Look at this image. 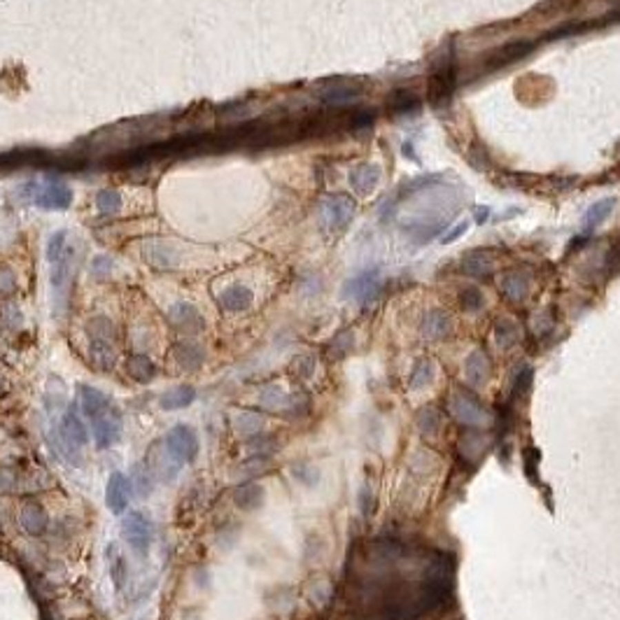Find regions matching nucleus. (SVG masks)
<instances>
[{
	"label": "nucleus",
	"mask_w": 620,
	"mask_h": 620,
	"mask_svg": "<svg viewBox=\"0 0 620 620\" xmlns=\"http://www.w3.org/2000/svg\"><path fill=\"white\" fill-rule=\"evenodd\" d=\"M459 306H462V310L466 312H478L485 308V297L481 290H476V287H466V290H462V294H459Z\"/></svg>",
	"instance_id": "nucleus-32"
},
{
	"label": "nucleus",
	"mask_w": 620,
	"mask_h": 620,
	"mask_svg": "<svg viewBox=\"0 0 620 620\" xmlns=\"http://www.w3.org/2000/svg\"><path fill=\"white\" fill-rule=\"evenodd\" d=\"M359 508L364 515H371V511H373V490L368 488V485L361 488V492H359Z\"/></svg>",
	"instance_id": "nucleus-42"
},
{
	"label": "nucleus",
	"mask_w": 620,
	"mask_h": 620,
	"mask_svg": "<svg viewBox=\"0 0 620 620\" xmlns=\"http://www.w3.org/2000/svg\"><path fill=\"white\" fill-rule=\"evenodd\" d=\"M378 180H380V170H378V166H373V163L357 166V168L350 173V184H352L354 192H359V194L373 192V187L378 184Z\"/></svg>",
	"instance_id": "nucleus-19"
},
{
	"label": "nucleus",
	"mask_w": 620,
	"mask_h": 620,
	"mask_svg": "<svg viewBox=\"0 0 620 620\" xmlns=\"http://www.w3.org/2000/svg\"><path fill=\"white\" fill-rule=\"evenodd\" d=\"M352 348V334H350V331H343L341 336H336L334 339V343H331V354H334L336 359L339 357H343V354L348 352V350Z\"/></svg>",
	"instance_id": "nucleus-39"
},
{
	"label": "nucleus",
	"mask_w": 620,
	"mask_h": 620,
	"mask_svg": "<svg viewBox=\"0 0 620 620\" xmlns=\"http://www.w3.org/2000/svg\"><path fill=\"white\" fill-rule=\"evenodd\" d=\"M17 483V476L10 469H0V492H10Z\"/></svg>",
	"instance_id": "nucleus-45"
},
{
	"label": "nucleus",
	"mask_w": 620,
	"mask_h": 620,
	"mask_svg": "<svg viewBox=\"0 0 620 620\" xmlns=\"http://www.w3.org/2000/svg\"><path fill=\"white\" fill-rule=\"evenodd\" d=\"M455 79H457V66L455 57H448L446 61H441L434 70L432 79H429V98H432L434 106H441L443 101L452 96L455 91Z\"/></svg>",
	"instance_id": "nucleus-6"
},
{
	"label": "nucleus",
	"mask_w": 620,
	"mask_h": 620,
	"mask_svg": "<svg viewBox=\"0 0 620 620\" xmlns=\"http://www.w3.org/2000/svg\"><path fill=\"white\" fill-rule=\"evenodd\" d=\"M464 371H466V378H469L471 385H483L485 380H488V373H490V361L488 357H485L483 350H476V352H471L469 357H466V364H464Z\"/></svg>",
	"instance_id": "nucleus-21"
},
{
	"label": "nucleus",
	"mask_w": 620,
	"mask_h": 620,
	"mask_svg": "<svg viewBox=\"0 0 620 620\" xmlns=\"http://www.w3.org/2000/svg\"><path fill=\"white\" fill-rule=\"evenodd\" d=\"M91 357L101 368H110L114 364V350L110 341H94L91 343Z\"/></svg>",
	"instance_id": "nucleus-31"
},
{
	"label": "nucleus",
	"mask_w": 620,
	"mask_h": 620,
	"mask_svg": "<svg viewBox=\"0 0 620 620\" xmlns=\"http://www.w3.org/2000/svg\"><path fill=\"white\" fill-rule=\"evenodd\" d=\"M261 403L266 408H271V410L287 408V403H290V397H287L280 388L271 385V388H266V390L261 392Z\"/></svg>",
	"instance_id": "nucleus-34"
},
{
	"label": "nucleus",
	"mask_w": 620,
	"mask_h": 620,
	"mask_svg": "<svg viewBox=\"0 0 620 620\" xmlns=\"http://www.w3.org/2000/svg\"><path fill=\"white\" fill-rule=\"evenodd\" d=\"M233 501L243 511H257L263 504V488L257 483H243L233 492Z\"/></svg>",
	"instance_id": "nucleus-17"
},
{
	"label": "nucleus",
	"mask_w": 620,
	"mask_h": 620,
	"mask_svg": "<svg viewBox=\"0 0 620 620\" xmlns=\"http://www.w3.org/2000/svg\"><path fill=\"white\" fill-rule=\"evenodd\" d=\"M613 208H616V199H604V201H599V203H594L586 214L588 229H594L599 222H604V219L611 214Z\"/></svg>",
	"instance_id": "nucleus-30"
},
{
	"label": "nucleus",
	"mask_w": 620,
	"mask_h": 620,
	"mask_svg": "<svg viewBox=\"0 0 620 620\" xmlns=\"http://www.w3.org/2000/svg\"><path fill=\"white\" fill-rule=\"evenodd\" d=\"M133 483L138 485L140 494H150L152 492V469L145 464H138L136 469H133Z\"/></svg>",
	"instance_id": "nucleus-35"
},
{
	"label": "nucleus",
	"mask_w": 620,
	"mask_h": 620,
	"mask_svg": "<svg viewBox=\"0 0 620 620\" xmlns=\"http://www.w3.org/2000/svg\"><path fill=\"white\" fill-rule=\"evenodd\" d=\"M14 292V275L10 271H0V297H8Z\"/></svg>",
	"instance_id": "nucleus-44"
},
{
	"label": "nucleus",
	"mask_w": 620,
	"mask_h": 620,
	"mask_svg": "<svg viewBox=\"0 0 620 620\" xmlns=\"http://www.w3.org/2000/svg\"><path fill=\"white\" fill-rule=\"evenodd\" d=\"M331 594H334V590H331V583L329 581H317L315 586L310 588V601L315 606H324L329 604Z\"/></svg>",
	"instance_id": "nucleus-36"
},
{
	"label": "nucleus",
	"mask_w": 620,
	"mask_h": 620,
	"mask_svg": "<svg viewBox=\"0 0 620 620\" xmlns=\"http://www.w3.org/2000/svg\"><path fill=\"white\" fill-rule=\"evenodd\" d=\"M294 371H297V376L299 378H310L312 376V371H315V359L312 357H301V359H297V364H294Z\"/></svg>",
	"instance_id": "nucleus-41"
},
{
	"label": "nucleus",
	"mask_w": 620,
	"mask_h": 620,
	"mask_svg": "<svg viewBox=\"0 0 620 620\" xmlns=\"http://www.w3.org/2000/svg\"><path fill=\"white\" fill-rule=\"evenodd\" d=\"M464 231H466V224H459L455 231H450V233H448V236H443V243H452V241H455V238L462 236Z\"/></svg>",
	"instance_id": "nucleus-46"
},
{
	"label": "nucleus",
	"mask_w": 620,
	"mask_h": 620,
	"mask_svg": "<svg viewBox=\"0 0 620 620\" xmlns=\"http://www.w3.org/2000/svg\"><path fill=\"white\" fill-rule=\"evenodd\" d=\"M166 450L177 464H189L199 457V437L192 427L177 425L166 437Z\"/></svg>",
	"instance_id": "nucleus-3"
},
{
	"label": "nucleus",
	"mask_w": 620,
	"mask_h": 620,
	"mask_svg": "<svg viewBox=\"0 0 620 620\" xmlns=\"http://www.w3.org/2000/svg\"><path fill=\"white\" fill-rule=\"evenodd\" d=\"M520 339V329L518 324L511 320H499L494 324V341L499 348H511Z\"/></svg>",
	"instance_id": "nucleus-28"
},
{
	"label": "nucleus",
	"mask_w": 620,
	"mask_h": 620,
	"mask_svg": "<svg viewBox=\"0 0 620 620\" xmlns=\"http://www.w3.org/2000/svg\"><path fill=\"white\" fill-rule=\"evenodd\" d=\"M121 534L136 555H147L152 543V520L143 513H128L121 523Z\"/></svg>",
	"instance_id": "nucleus-4"
},
{
	"label": "nucleus",
	"mask_w": 620,
	"mask_h": 620,
	"mask_svg": "<svg viewBox=\"0 0 620 620\" xmlns=\"http://www.w3.org/2000/svg\"><path fill=\"white\" fill-rule=\"evenodd\" d=\"M173 357L184 371H196V368H201V364H203V350H201V346H196V343L184 341L175 346Z\"/></svg>",
	"instance_id": "nucleus-18"
},
{
	"label": "nucleus",
	"mask_w": 620,
	"mask_h": 620,
	"mask_svg": "<svg viewBox=\"0 0 620 620\" xmlns=\"http://www.w3.org/2000/svg\"><path fill=\"white\" fill-rule=\"evenodd\" d=\"M119 206H121V199L117 192H103L98 196V208H101L103 214H114L119 210Z\"/></svg>",
	"instance_id": "nucleus-37"
},
{
	"label": "nucleus",
	"mask_w": 620,
	"mask_h": 620,
	"mask_svg": "<svg viewBox=\"0 0 620 620\" xmlns=\"http://www.w3.org/2000/svg\"><path fill=\"white\" fill-rule=\"evenodd\" d=\"M390 106L394 108V112H410V110H415L420 106V101H417V96L410 94V91L399 89L390 96Z\"/></svg>",
	"instance_id": "nucleus-33"
},
{
	"label": "nucleus",
	"mask_w": 620,
	"mask_h": 620,
	"mask_svg": "<svg viewBox=\"0 0 620 620\" xmlns=\"http://www.w3.org/2000/svg\"><path fill=\"white\" fill-rule=\"evenodd\" d=\"M229 422L238 437H257L263 429L266 420L259 413H252V410H231Z\"/></svg>",
	"instance_id": "nucleus-14"
},
{
	"label": "nucleus",
	"mask_w": 620,
	"mask_h": 620,
	"mask_svg": "<svg viewBox=\"0 0 620 620\" xmlns=\"http://www.w3.org/2000/svg\"><path fill=\"white\" fill-rule=\"evenodd\" d=\"M79 399H82V410L91 422V432L98 448H110L121 439V410L110 397L103 394L101 390L82 385L79 388Z\"/></svg>",
	"instance_id": "nucleus-1"
},
{
	"label": "nucleus",
	"mask_w": 620,
	"mask_h": 620,
	"mask_svg": "<svg viewBox=\"0 0 620 620\" xmlns=\"http://www.w3.org/2000/svg\"><path fill=\"white\" fill-rule=\"evenodd\" d=\"M525 469H527V476H530L532 481H537V474H539V455H537V450H530L525 455Z\"/></svg>",
	"instance_id": "nucleus-43"
},
{
	"label": "nucleus",
	"mask_w": 620,
	"mask_h": 620,
	"mask_svg": "<svg viewBox=\"0 0 620 620\" xmlns=\"http://www.w3.org/2000/svg\"><path fill=\"white\" fill-rule=\"evenodd\" d=\"M527 290H530V280H527L525 273H506L504 280H501V292H504V297L508 301H523L527 297Z\"/></svg>",
	"instance_id": "nucleus-23"
},
{
	"label": "nucleus",
	"mask_w": 620,
	"mask_h": 620,
	"mask_svg": "<svg viewBox=\"0 0 620 620\" xmlns=\"http://www.w3.org/2000/svg\"><path fill=\"white\" fill-rule=\"evenodd\" d=\"M131 483L124 474H112L108 481V490H106V501L108 506L112 508V513H121L128 506V497H131Z\"/></svg>",
	"instance_id": "nucleus-12"
},
{
	"label": "nucleus",
	"mask_w": 620,
	"mask_h": 620,
	"mask_svg": "<svg viewBox=\"0 0 620 620\" xmlns=\"http://www.w3.org/2000/svg\"><path fill=\"white\" fill-rule=\"evenodd\" d=\"M415 422H417V432H420L425 439L437 437V434L441 432V425H443V420H441V413L434 406L422 408L420 413H417V420Z\"/></svg>",
	"instance_id": "nucleus-26"
},
{
	"label": "nucleus",
	"mask_w": 620,
	"mask_h": 620,
	"mask_svg": "<svg viewBox=\"0 0 620 620\" xmlns=\"http://www.w3.org/2000/svg\"><path fill=\"white\" fill-rule=\"evenodd\" d=\"M21 527L23 532L30 534V537H42V534L47 532L49 527V515L47 511L42 508V504H38V501H26L21 508Z\"/></svg>",
	"instance_id": "nucleus-10"
},
{
	"label": "nucleus",
	"mask_w": 620,
	"mask_h": 620,
	"mask_svg": "<svg viewBox=\"0 0 620 620\" xmlns=\"http://www.w3.org/2000/svg\"><path fill=\"white\" fill-rule=\"evenodd\" d=\"M434 376H437V366L429 359H417L413 366V373H410V390H427L429 385L434 383Z\"/></svg>",
	"instance_id": "nucleus-24"
},
{
	"label": "nucleus",
	"mask_w": 620,
	"mask_h": 620,
	"mask_svg": "<svg viewBox=\"0 0 620 620\" xmlns=\"http://www.w3.org/2000/svg\"><path fill=\"white\" fill-rule=\"evenodd\" d=\"M252 301H254V294L243 285H233V287H229V290H224L222 294H219V306H222L224 310H229V312L248 310L250 306H252Z\"/></svg>",
	"instance_id": "nucleus-15"
},
{
	"label": "nucleus",
	"mask_w": 620,
	"mask_h": 620,
	"mask_svg": "<svg viewBox=\"0 0 620 620\" xmlns=\"http://www.w3.org/2000/svg\"><path fill=\"white\" fill-rule=\"evenodd\" d=\"M488 452V437L481 432H464L457 441V457L466 466H476Z\"/></svg>",
	"instance_id": "nucleus-7"
},
{
	"label": "nucleus",
	"mask_w": 620,
	"mask_h": 620,
	"mask_svg": "<svg viewBox=\"0 0 620 620\" xmlns=\"http://www.w3.org/2000/svg\"><path fill=\"white\" fill-rule=\"evenodd\" d=\"M485 217H488V210H478L476 212V222H483Z\"/></svg>",
	"instance_id": "nucleus-47"
},
{
	"label": "nucleus",
	"mask_w": 620,
	"mask_h": 620,
	"mask_svg": "<svg viewBox=\"0 0 620 620\" xmlns=\"http://www.w3.org/2000/svg\"><path fill=\"white\" fill-rule=\"evenodd\" d=\"M126 368H128V373H131V378H136L138 383H150V380H154V376H157V364L150 357H145V354H133V357L128 359Z\"/></svg>",
	"instance_id": "nucleus-25"
},
{
	"label": "nucleus",
	"mask_w": 620,
	"mask_h": 620,
	"mask_svg": "<svg viewBox=\"0 0 620 620\" xmlns=\"http://www.w3.org/2000/svg\"><path fill=\"white\" fill-rule=\"evenodd\" d=\"M490 268H492V259L485 252H481V250L466 254V259L462 261V271L466 275H471V278H485L490 273Z\"/></svg>",
	"instance_id": "nucleus-27"
},
{
	"label": "nucleus",
	"mask_w": 620,
	"mask_h": 620,
	"mask_svg": "<svg viewBox=\"0 0 620 620\" xmlns=\"http://www.w3.org/2000/svg\"><path fill=\"white\" fill-rule=\"evenodd\" d=\"M294 478H299L303 485H315L317 481H320V474H317L315 466L310 464H294Z\"/></svg>",
	"instance_id": "nucleus-38"
},
{
	"label": "nucleus",
	"mask_w": 620,
	"mask_h": 620,
	"mask_svg": "<svg viewBox=\"0 0 620 620\" xmlns=\"http://www.w3.org/2000/svg\"><path fill=\"white\" fill-rule=\"evenodd\" d=\"M450 329H452V322H450V317H448V312H443V310L427 312L425 320H422V334H425L429 341L446 339V336L450 334Z\"/></svg>",
	"instance_id": "nucleus-16"
},
{
	"label": "nucleus",
	"mask_w": 620,
	"mask_h": 620,
	"mask_svg": "<svg viewBox=\"0 0 620 620\" xmlns=\"http://www.w3.org/2000/svg\"><path fill=\"white\" fill-rule=\"evenodd\" d=\"M61 437L70 448H79L89 441V432L84 427V422L79 420V415L75 413V408H68L61 420Z\"/></svg>",
	"instance_id": "nucleus-11"
},
{
	"label": "nucleus",
	"mask_w": 620,
	"mask_h": 620,
	"mask_svg": "<svg viewBox=\"0 0 620 620\" xmlns=\"http://www.w3.org/2000/svg\"><path fill=\"white\" fill-rule=\"evenodd\" d=\"M23 196L42 208H68L72 201L70 189L63 182H52V180L28 182L23 187Z\"/></svg>",
	"instance_id": "nucleus-2"
},
{
	"label": "nucleus",
	"mask_w": 620,
	"mask_h": 620,
	"mask_svg": "<svg viewBox=\"0 0 620 620\" xmlns=\"http://www.w3.org/2000/svg\"><path fill=\"white\" fill-rule=\"evenodd\" d=\"M327 103H348L352 101V98H357V91H350V89H334L329 91V94L322 96Z\"/></svg>",
	"instance_id": "nucleus-40"
},
{
	"label": "nucleus",
	"mask_w": 620,
	"mask_h": 620,
	"mask_svg": "<svg viewBox=\"0 0 620 620\" xmlns=\"http://www.w3.org/2000/svg\"><path fill=\"white\" fill-rule=\"evenodd\" d=\"M380 290V273L378 271H366L352 278L346 285V297L354 301H371Z\"/></svg>",
	"instance_id": "nucleus-9"
},
{
	"label": "nucleus",
	"mask_w": 620,
	"mask_h": 620,
	"mask_svg": "<svg viewBox=\"0 0 620 620\" xmlns=\"http://www.w3.org/2000/svg\"><path fill=\"white\" fill-rule=\"evenodd\" d=\"M278 448H280V441L275 437H271V434H257V437L250 439V443H248V450L252 452L254 457L273 455Z\"/></svg>",
	"instance_id": "nucleus-29"
},
{
	"label": "nucleus",
	"mask_w": 620,
	"mask_h": 620,
	"mask_svg": "<svg viewBox=\"0 0 620 620\" xmlns=\"http://www.w3.org/2000/svg\"><path fill=\"white\" fill-rule=\"evenodd\" d=\"M532 49H534L532 40H515V42H511V45H504L501 49H497V52L492 54V59L488 61V66L490 68H504V66L515 63V61L527 57Z\"/></svg>",
	"instance_id": "nucleus-13"
},
{
	"label": "nucleus",
	"mask_w": 620,
	"mask_h": 620,
	"mask_svg": "<svg viewBox=\"0 0 620 620\" xmlns=\"http://www.w3.org/2000/svg\"><path fill=\"white\" fill-rule=\"evenodd\" d=\"M322 214L324 222H327L331 229H343L354 214V203L348 196H331L322 203Z\"/></svg>",
	"instance_id": "nucleus-8"
},
{
	"label": "nucleus",
	"mask_w": 620,
	"mask_h": 620,
	"mask_svg": "<svg viewBox=\"0 0 620 620\" xmlns=\"http://www.w3.org/2000/svg\"><path fill=\"white\" fill-rule=\"evenodd\" d=\"M0 385H3V378H0Z\"/></svg>",
	"instance_id": "nucleus-48"
},
{
	"label": "nucleus",
	"mask_w": 620,
	"mask_h": 620,
	"mask_svg": "<svg viewBox=\"0 0 620 620\" xmlns=\"http://www.w3.org/2000/svg\"><path fill=\"white\" fill-rule=\"evenodd\" d=\"M450 410L457 422L469 425V427H481V425H485V420H488V413H485V408L481 406V401H478L474 394H469L466 390L452 392Z\"/></svg>",
	"instance_id": "nucleus-5"
},
{
	"label": "nucleus",
	"mask_w": 620,
	"mask_h": 620,
	"mask_svg": "<svg viewBox=\"0 0 620 620\" xmlns=\"http://www.w3.org/2000/svg\"><path fill=\"white\" fill-rule=\"evenodd\" d=\"M196 399V390L192 385H180V388L168 390L166 394L159 399V406L163 410H180L184 406H189Z\"/></svg>",
	"instance_id": "nucleus-20"
},
{
	"label": "nucleus",
	"mask_w": 620,
	"mask_h": 620,
	"mask_svg": "<svg viewBox=\"0 0 620 620\" xmlns=\"http://www.w3.org/2000/svg\"><path fill=\"white\" fill-rule=\"evenodd\" d=\"M170 322L182 331H199L201 329V315L194 306L189 303H177L170 310Z\"/></svg>",
	"instance_id": "nucleus-22"
}]
</instances>
